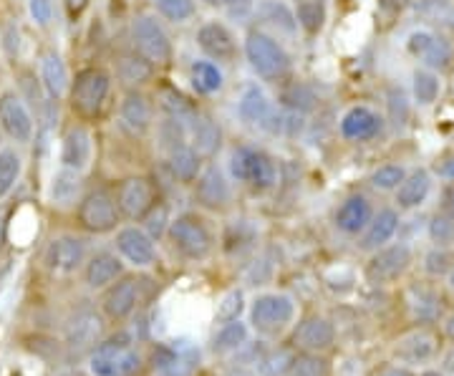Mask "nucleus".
Segmentation results:
<instances>
[{
    "label": "nucleus",
    "mask_w": 454,
    "mask_h": 376,
    "mask_svg": "<svg viewBox=\"0 0 454 376\" xmlns=\"http://www.w3.org/2000/svg\"><path fill=\"white\" fill-rule=\"evenodd\" d=\"M114 76L104 66H86L68 83V104L82 119H97L109 104Z\"/></svg>",
    "instance_id": "obj_1"
},
{
    "label": "nucleus",
    "mask_w": 454,
    "mask_h": 376,
    "mask_svg": "<svg viewBox=\"0 0 454 376\" xmlns=\"http://www.w3.org/2000/svg\"><path fill=\"white\" fill-rule=\"evenodd\" d=\"M243 53L253 74L262 82H283L291 74V53L276 35H270L262 28H253L245 35Z\"/></svg>",
    "instance_id": "obj_2"
},
{
    "label": "nucleus",
    "mask_w": 454,
    "mask_h": 376,
    "mask_svg": "<svg viewBox=\"0 0 454 376\" xmlns=\"http://www.w3.org/2000/svg\"><path fill=\"white\" fill-rule=\"evenodd\" d=\"M230 177L240 182L245 187L255 190V192H265L273 190L278 182V164L276 160L260 147H235L230 152Z\"/></svg>",
    "instance_id": "obj_3"
},
{
    "label": "nucleus",
    "mask_w": 454,
    "mask_h": 376,
    "mask_svg": "<svg viewBox=\"0 0 454 376\" xmlns=\"http://www.w3.org/2000/svg\"><path fill=\"white\" fill-rule=\"evenodd\" d=\"M167 238L172 247L187 261H205L215 247V238L207 223L197 213H182L169 220Z\"/></svg>",
    "instance_id": "obj_4"
},
{
    "label": "nucleus",
    "mask_w": 454,
    "mask_h": 376,
    "mask_svg": "<svg viewBox=\"0 0 454 376\" xmlns=\"http://www.w3.org/2000/svg\"><path fill=\"white\" fill-rule=\"evenodd\" d=\"M76 223L83 232L91 235H109L116 232L121 223V213L116 208V197L106 187H91L79 197L76 208Z\"/></svg>",
    "instance_id": "obj_5"
},
{
    "label": "nucleus",
    "mask_w": 454,
    "mask_h": 376,
    "mask_svg": "<svg viewBox=\"0 0 454 376\" xmlns=\"http://www.w3.org/2000/svg\"><path fill=\"white\" fill-rule=\"evenodd\" d=\"M295 303L286 294H260L250 303V328L262 339H276L293 326Z\"/></svg>",
    "instance_id": "obj_6"
},
{
    "label": "nucleus",
    "mask_w": 454,
    "mask_h": 376,
    "mask_svg": "<svg viewBox=\"0 0 454 376\" xmlns=\"http://www.w3.org/2000/svg\"><path fill=\"white\" fill-rule=\"evenodd\" d=\"M131 49L145 56L152 66H169L175 59L172 38L162 26V20L152 13H142L131 20Z\"/></svg>",
    "instance_id": "obj_7"
},
{
    "label": "nucleus",
    "mask_w": 454,
    "mask_h": 376,
    "mask_svg": "<svg viewBox=\"0 0 454 376\" xmlns=\"http://www.w3.org/2000/svg\"><path fill=\"white\" fill-rule=\"evenodd\" d=\"M142 369V354L127 333L104 339L91 351V372L97 376H134Z\"/></svg>",
    "instance_id": "obj_8"
},
{
    "label": "nucleus",
    "mask_w": 454,
    "mask_h": 376,
    "mask_svg": "<svg viewBox=\"0 0 454 376\" xmlns=\"http://www.w3.org/2000/svg\"><path fill=\"white\" fill-rule=\"evenodd\" d=\"M238 116L245 127L268 131V134H283L286 131V114H280L276 104L265 94L258 83H247L238 98Z\"/></svg>",
    "instance_id": "obj_9"
},
{
    "label": "nucleus",
    "mask_w": 454,
    "mask_h": 376,
    "mask_svg": "<svg viewBox=\"0 0 454 376\" xmlns=\"http://www.w3.org/2000/svg\"><path fill=\"white\" fill-rule=\"evenodd\" d=\"M0 129L11 142H16V147L31 145L38 129L31 106L13 89L0 91Z\"/></svg>",
    "instance_id": "obj_10"
},
{
    "label": "nucleus",
    "mask_w": 454,
    "mask_h": 376,
    "mask_svg": "<svg viewBox=\"0 0 454 376\" xmlns=\"http://www.w3.org/2000/svg\"><path fill=\"white\" fill-rule=\"evenodd\" d=\"M336 344V326L321 313L301 318L288 336V349L295 354H325Z\"/></svg>",
    "instance_id": "obj_11"
},
{
    "label": "nucleus",
    "mask_w": 454,
    "mask_h": 376,
    "mask_svg": "<svg viewBox=\"0 0 454 376\" xmlns=\"http://www.w3.org/2000/svg\"><path fill=\"white\" fill-rule=\"evenodd\" d=\"M197 366H200V349L184 339L160 344L149 359V369L154 376H192Z\"/></svg>",
    "instance_id": "obj_12"
},
{
    "label": "nucleus",
    "mask_w": 454,
    "mask_h": 376,
    "mask_svg": "<svg viewBox=\"0 0 454 376\" xmlns=\"http://www.w3.org/2000/svg\"><path fill=\"white\" fill-rule=\"evenodd\" d=\"M411 265V247L406 243H394L373 250L372 261L366 262V280L373 286H389L399 280Z\"/></svg>",
    "instance_id": "obj_13"
},
{
    "label": "nucleus",
    "mask_w": 454,
    "mask_h": 376,
    "mask_svg": "<svg viewBox=\"0 0 454 376\" xmlns=\"http://www.w3.org/2000/svg\"><path fill=\"white\" fill-rule=\"evenodd\" d=\"M114 197H116V208H119L121 217L142 220L152 210V205L157 202V190H154V182L145 175H131L119 182Z\"/></svg>",
    "instance_id": "obj_14"
},
{
    "label": "nucleus",
    "mask_w": 454,
    "mask_h": 376,
    "mask_svg": "<svg viewBox=\"0 0 454 376\" xmlns=\"http://www.w3.org/2000/svg\"><path fill=\"white\" fill-rule=\"evenodd\" d=\"M197 49L215 64H232L240 53L238 38L223 20H207L197 28Z\"/></svg>",
    "instance_id": "obj_15"
},
{
    "label": "nucleus",
    "mask_w": 454,
    "mask_h": 376,
    "mask_svg": "<svg viewBox=\"0 0 454 376\" xmlns=\"http://www.w3.org/2000/svg\"><path fill=\"white\" fill-rule=\"evenodd\" d=\"M86 258H89L86 255V240L79 238V235L64 232V235L51 240L49 247H46V255H43V262L56 276H74V273L82 270Z\"/></svg>",
    "instance_id": "obj_16"
},
{
    "label": "nucleus",
    "mask_w": 454,
    "mask_h": 376,
    "mask_svg": "<svg viewBox=\"0 0 454 376\" xmlns=\"http://www.w3.org/2000/svg\"><path fill=\"white\" fill-rule=\"evenodd\" d=\"M119 127L134 139L146 137L154 127V104L142 89H127L119 101Z\"/></svg>",
    "instance_id": "obj_17"
},
{
    "label": "nucleus",
    "mask_w": 454,
    "mask_h": 376,
    "mask_svg": "<svg viewBox=\"0 0 454 376\" xmlns=\"http://www.w3.org/2000/svg\"><path fill=\"white\" fill-rule=\"evenodd\" d=\"M195 184V200L200 208L210 210V213H223L232 202V182L225 175V169H220L217 164L205 167Z\"/></svg>",
    "instance_id": "obj_18"
},
{
    "label": "nucleus",
    "mask_w": 454,
    "mask_h": 376,
    "mask_svg": "<svg viewBox=\"0 0 454 376\" xmlns=\"http://www.w3.org/2000/svg\"><path fill=\"white\" fill-rule=\"evenodd\" d=\"M106 339V318L94 309L74 313L66 324V344L74 351H94Z\"/></svg>",
    "instance_id": "obj_19"
},
{
    "label": "nucleus",
    "mask_w": 454,
    "mask_h": 376,
    "mask_svg": "<svg viewBox=\"0 0 454 376\" xmlns=\"http://www.w3.org/2000/svg\"><path fill=\"white\" fill-rule=\"evenodd\" d=\"M406 49L414 59H419L429 71H444L454 61L452 43L447 38H442L439 33L427 31V28L411 33L409 41H406Z\"/></svg>",
    "instance_id": "obj_20"
},
{
    "label": "nucleus",
    "mask_w": 454,
    "mask_h": 376,
    "mask_svg": "<svg viewBox=\"0 0 454 376\" xmlns=\"http://www.w3.org/2000/svg\"><path fill=\"white\" fill-rule=\"evenodd\" d=\"M139 306V280L134 276H121L114 280L109 288H104L101 295V313L114 324L127 321Z\"/></svg>",
    "instance_id": "obj_21"
},
{
    "label": "nucleus",
    "mask_w": 454,
    "mask_h": 376,
    "mask_svg": "<svg viewBox=\"0 0 454 376\" xmlns=\"http://www.w3.org/2000/svg\"><path fill=\"white\" fill-rule=\"evenodd\" d=\"M91 160H94V137H91V131H89L86 124L76 121L61 137L59 162L66 169H74V172L83 175L91 167Z\"/></svg>",
    "instance_id": "obj_22"
},
{
    "label": "nucleus",
    "mask_w": 454,
    "mask_h": 376,
    "mask_svg": "<svg viewBox=\"0 0 454 376\" xmlns=\"http://www.w3.org/2000/svg\"><path fill=\"white\" fill-rule=\"evenodd\" d=\"M116 253L121 261H127L134 268H149L157 261V246L154 238L145 228L127 225V228L116 230Z\"/></svg>",
    "instance_id": "obj_23"
},
{
    "label": "nucleus",
    "mask_w": 454,
    "mask_h": 376,
    "mask_svg": "<svg viewBox=\"0 0 454 376\" xmlns=\"http://www.w3.org/2000/svg\"><path fill=\"white\" fill-rule=\"evenodd\" d=\"M339 131L348 142H372L384 131V119L379 116V112H373L372 106L358 104L340 116Z\"/></svg>",
    "instance_id": "obj_24"
},
{
    "label": "nucleus",
    "mask_w": 454,
    "mask_h": 376,
    "mask_svg": "<svg viewBox=\"0 0 454 376\" xmlns=\"http://www.w3.org/2000/svg\"><path fill=\"white\" fill-rule=\"evenodd\" d=\"M439 351V336L429 326H419L414 331L404 333L396 346H394V356L404 364H424L432 361Z\"/></svg>",
    "instance_id": "obj_25"
},
{
    "label": "nucleus",
    "mask_w": 454,
    "mask_h": 376,
    "mask_svg": "<svg viewBox=\"0 0 454 376\" xmlns=\"http://www.w3.org/2000/svg\"><path fill=\"white\" fill-rule=\"evenodd\" d=\"M82 270L86 288H91V291H104V288L112 286L114 280H119L124 276V261L119 258V253L98 250L91 258H86Z\"/></svg>",
    "instance_id": "obj_26"
},
{
    "label": "nucleus",
    "mask_w": 454,
    "mask_h": 376,
    "mask_svg": "<svg viewBox=\"0 0 454 376\" xmlns=\"http://www.w3.org/2000/svg\"><path fill=\"white\" fill-rule=\"evenodd\" d=\"M187 137L197 154L205 160H215V154L223 147V127L215 121V116L205 114L197 109V114L187 124Z\"/></svg>",
    "instance_id": "obj_27"
},
{
    "label": "nucleus",
    "mask_w": 454,
    "mask_h": 376,
    "mask_svg": "<svg viewBox=\"0 0 454 376\" xmlns=\"http://www.w3.org/2000/svg\"><path fill=\"white\" fill-rule=\"evenodd\" d=\"M399 210L394 208H381L379 213H373V217L369 220V225L364 228L361 238H358V247L366 250V253H373L379 247L389 246L399 230Z\"/></svg>",
    "instance_id": "obj_28"
},
{
    "label": "nucleus",
    "mask_w": 454,
    "mask_h": 376,
    "mask_svg": "<svg viewBox=\"0 0 454 376\" xmlns=\"http://www.w3.org/2000/svg\"><path fill=\"white\" fill-rule=\"evenodd\" d=\"M373 217L372 200L364 195L346 197L339 205V210L333 215V223L343 235H361L364 228L369 225V220Z\"/></svg>",
    "instance_id": "obj_29"
},
{
    "label": "nucleus",
    "mask_w": 454,
    "mask_h": 376,
    "mask_svg": "<svg viewBox=\"0 0 454 376\" xmlns=\"http://www.w3.org/2000/svg\"><path fill=\"white\" fill-rule=\"evenodd\" d=\"M154 68L157 66L149 64L145 56H139L134 49L121 51L114 59V74H116L119 83H124L127 89H142V86H146L154 79Z\"/></svg>",
    "instance_id": "obj_30"
},
{
    "label": "nucleus",
    "mask_w": 454,
    "mask_h": 376,
    "mask_svg": "<svg viewBox=\"0 0 454 376\" xmlns=\"http://www.w3.org/2000/svg\"><path fill=\"white\" fill-rule=\"evenodd\" d=\"M38 82L43 86L46 97L59 101L68 94V83H71V76H68V68H66V61L61 53L56 51H49L41 56V64H38Z\"/></svg>",
    "instance_id": "obj_31"
},
{
    "label": "nucleus",
    "mask_w": 454,
    "mask_h": 376,
    "mask_svg": "<svg viewBox=\"0 0 454 376\" xmlns=\"http://www.w3.org/2000/svg\"><path fill=\"white\" fill-rule=\"evenodd\" d=\"M394 192H396L399 210H414V208L424 205L432 192V175L427 169H411V172H406V177Z\"/></svg>",
    "instance_id": "obj_32"
},
{
    "label": "nucleus",
    "mask_w": 454,
    "mask_h": 376,
    "mask_svg": "<svg viewBox=\"0 0 454 376\" xmlns=\"http://www.w3.org/2000/svg\"><path fill=\"white\" fill-rule=\"evenodd\" d=\"M167 167L175 180H179L182 184H192L197 175L202 172V157L192 149L190 142H184V145L167 152Z\"/></svg>",
    "instance_id": "obj_33"
},
{
    "label": "nucleus",
    "mask_w": 454,
    "mask_h": 376,
    "mask_svg": "<svg viewBox=\"0 0 454 376\" xmlns=\"http://www.w3.org/2000/svg\"><path fill=\"white\" fill-rule=\"evenodd\" d=\"M247 339H250V326H245L243 321L238 318V321H227V324L217 328L210 344L217 356H232L247 344Z\"/></svg>",
    "instance_id": "obj_34"
},
{
    "label": "nucleus",
    "mask_w": 454,
    "mask_h": 376,
    "mask_svg": "<svg viewBox=\"0 0 454 376\" xmlns=\"http://www.w3.org/2000/svg\"><path fill=\"white\" fill-rule=\"evenodd\" d=\"M190 82L195 86L197 94L202 97H212V94H220L223 86H225V74L223 68L210 61V59H200L195 64L190 66Z\"/></svg>",
    "instance_id": "obj_35"
},
{
    "label": "nucleus",
    "mask_w": 454,
    "mask_h": 376,
    "mask_svg": "<svg viewBox=\"0 0 454 376\" xmlns=\"http://www.w3.org/2000/svg\"><path fill=\"white\" fill-rule=\"evenodd\" d=\"M23 177V154L16 145H3L0 149V200L11 195Z\"/></svg>",
    "instance_id": "obj_36"
},
{
    "label": "nucleus",
    "mask_w": 454,
    "mask_h": 376,
    "mask_svg": "<svg viewBox=\"0 0 454 376\" xmlns=\"http://www.w3.org/2000/svg\"><path fill=\"white\" fill-rule=\"evenodd\" d=\"M293 16L306 35H318L324 31L328 16L325 0H293Z\"/></svg>",
    "instance_id": "obj_37"
},
{
    "label": "nucleus",
    "mask_w": 454,
    "mask_h": 376,
    "mask_svg": "<svg viewBox=\"0 0 454 376\" xmlns=\"http://www.w3.org/2000/svg\"><path fill=\"white\" fill-rule=\"evenodd\" d=\"M79 192H82V175L61 167L51 180V202L59 208H68L79 200Z\"/></svg>",
    "instance_id": "obj_38"
},
{
    "label": "nucleus",
    "mask_w": 454,
    "mask_h": 376,
    "mask_svg": "<svg viewBox=\"0 0 454 376\" xmlns=\"http://www.w3.org/2000/svg\"><path fill=\"white\" fill-rule=\"evenodd\" d=\"M255 11H258V16L268 23V26H273L280 33H293L298 31V23H295V16H293V8H288L286 3H280V0H260L255 3Z\"/></svg>",
    "instance_id": "obj_39"
},
{
    "label": "nucleus",
    "mask_w": 454,
    "mask_h": 376,
    "mask_svg": "<svg viewBox=\"0 0 454 376\" xmlns=\"http://www.w3.org/2000/svg\"><path fill=\"white\" fill-rule=\"evenodd\" d=\"M439 91H442V82L434 71L429 68H417L414 76H411V94L414 101L422 104V106H432L437 101Z\"/></svg>",
    "instance_id": "obj_40"
},
{
    "label": "nucleus",
    "mask_w": 454,
    "mask_h": 376,
    "mask_svg": "<svg viewBox=\"0 0 454 376\" xmlns=\"http://www.w3.org/2000/svg\"><path fill=\"white\" fill-rule=\"evenodd\" d=\"M286 376H331V361L324 354H295Z\"/></svg>",
    "instance_id": "obj_41"
},
{
    "label": "nucleus",
    "mask_w": 454,
    "mask_h": 376,
    "mask_svg": "<svg viewBox=\"0 0 454 376\" xmlns=\"http://www.w3.org/2000/svg\"><path fill=\"white\" fill-rule=\"evenodd\" d=\"M154 11L169 23H187L195 16L197 3L195 0H154Z\"/></svg>",
    "instance_id": "obj_42"
},
{
    "label": "nucleus",
    "mask_w": 454,
    "mask_h": 376,
    "mask_svg": "<svg viewBox=\"0 0 454 376\" xmlns=\"http://www.w3.org/2000/svg\"><path fill=\"white\" fill-rule=\"evenodd\" d=\"M411 311L419 318V324H432L437 321V316L442 313V301H439L437 294L432 291H414V298H411Z\"/></svg>",
    "instance_id": "obj_43"
},
{
    "label": "nucleus",
    "mask_w": 454,
    "mask_h": 376,
    "mask_svg": "<svg viewBox=\"0 0 454 376\" xmlns=\"http://www.w3.org/2000/svg\"><path fill=\"white\" fill-rule=\"evenodd\" d=\"M406 177V169L402 164H381V167H376L372 172V187L373 190H381V192H394L402 180Z\"/></svg>",
    "instance_id": "obj_44"
},
{
    "label": "nucleus",
    "mask_w": 454,
    "mask_h": 376,
    "mask_svg": "<svg viewBox=\"0 0 454 376\" xmlns=\"http://www.w3.org/2000/svg\"><path fill=\"white\" fill-rule=\"evenodd\" d=\"M245 311V295L240 288H232L227 291L220 301H217V309H215V321L217 324H227V321H238Z\"/></svg>",
    "instance_id": "obj_45"
},
{
    "label": "nucleus",
    "mask_w": 454,
    "mask_h": 376,
    "mask_svg": "<svg viewBox=\"0 0 454 376\" xmlns=\"http://www.w3.org/2000/svg\"><path fill=\"white\" fill-rule=\"evenodd\" d=\"M429 240L434 243L437 247H450L454 246V220L450 215L439 213L429 220Z\"/></svg>",
    "instance_id": "obj_46"
},
{
    "label": "nucleus",
    "mask_w": 454,
    "mask_h": 376,
    "mask_svg": "<svg viewBox=\"0 0 454 376\" xmlns=\"http://www.w3.org/2000/svg\"><path fill=\"white\" fill-rule=\"evenodd\" d=\"M207 8L223 11L232 20H247L255 13V0H202Z\"/></svg>",
    "instance_id": "obj_47"
},
{
    "label": "nucleus",
    "mask_w": 454,
    "mask_h": 376,
    "mask_svg": "<svg viewBox=\"0 0 454 376\" xmlns=\"http://www.w3.org/2000/svg\"><path fill=\"white\" fill-rule=\"evenodd\" d=\"M169 208L164 205V202H154L152 205V210L142 217V223H145V230L157 240V238H162L167 235V228H169Z\"/></svg>",
    "instance_id": "obj_48"
},
{
    "label": "nucleus",
    "mask_w": 454,
    "mask_h": 376,
    "mask_svg": "<svg viewBox=\"0 0 454 376\" xmlns=\"http://www.w3.org/2000/svg\"><path fill=\"white\" fill-rule=\"evenodd\" d=\"M452 253L447 250V247H434V250H429L427 253V258H424V270L429 273V276H447L450 273V268H452Z\"/></svg>",
    "instance_id": "obj_49"
},
{
    "label": "nucleus",
    "mask_w": 454,
    "mask_h": 376,
    "mask_svg": "<svg viewBox=\"0 0 454 376\" xmlns=\"http://www.w3.org/2000/svg\"><path fill=\"white\" fill-rule=\"evenodd\" d=\"M283 101H286V106L291 109V112H298V114H306L310 106H313V94H310L309 86H293V89H288L286 94H283Z\"/></svg>",
    "instance_id": "obj_50"
},
{
    "label": "nucleus",
    "mask_w": 454,
    "mask_h": 376,
    "mask_svg": "<svg viewBox=\"0 0 454 376\" xmlns=\"http://www.w3.org/2000/svg\"><path fill=\"white\" fill-rule=\"evenodd\" d=\"M28 16L38 28H49L53 20V0H28Z\"/></svg>",
    "instance_id": "obj_51"
},
{
    "label": "nucleus",
    "mask_w": 454,
    "mask_h": 376,
    "mask_svg": "<svg viewBox=\"0 0 454 376\" xmlns=\"http://www.w3.org/2000/svg\"><path fill=\"white\" fill-rule=\"evenodd\" d=\"M389 114L391 121L396 127L406 124V119H409V104H406L404 91H399V89H391L389 91Z\"/></svg>",
    "instance_id": "obj_52"
},
{
    "label": "nucleus",
    "mask_w": 454,
    "mask_h": 376,
    "mask_svg": "<svg viewBox=\"0 0 454 376\" xmlns=\"http://www.w3.org/2000/svg\"><path fill=\"white\" fill-rule=\"evenodd\" d=\"M64 3V11L68 20H79L83 16V11L89 8V3L91 0H61Z\"/></svg>",
    "instance_id": "obj_53"
},
{
    "label": "nucleus",
    "mask_w": 454,
    "mask_h": 376,
    "mask_svg": "<svg viewBox=\"0 0 454 376\" xmlns=\"http://www.w3.org/2000/svg\"><path fill=\"white\" fill-rule=\"evenodd\" d=\"M8 230H11V208L0 205V247L8 240Z\"/></svg>",
    "instance_id": "obj_54"
},
{
    "label": "nucleus",
    "mask_w": 454,
    "mask_h": 376,
    "mask_svg": "<svg viewBox=\"0 0 454 376\" xmlns=\"http://www.w3.org/2000/svg\"><path fill=\"white\" fill-rule=\"evenodd\" d=\"M437 172L442 175V177H447V180H454V154L452 157H447L444 162L439 164Z\"/></svg>",
    "instance_id": "obj_55"
},
{
    "label": "nucleus",
    "mask_w": 454,
    "mask_h": 376,
    "mask_svg": "<svg viewBox=\"0 0 454 376\" xmlns=\"http://www.w3.org/2000/svg\"><path fill=\"white\" fill-rule=\"evenodd\" d=\"M442 374L454 376V349H450V351L444 354V361H442Z\"/></svg>",
    "instance_id": "obj_56"
},
{
    "label": "nucleus",
    "mask_w": 454,
    "mask_h": 376,
    "mask_svg": "<svg viewBox=\"0 0 454 376\" xmlns=\"http://www.w3.org/2000/svg\"><path fill=\"white\" fill-rule=\"evenodd\" d=\"M444 215H450L454 220V184L447 187V192H444Z\"/></svg>",
    "instance_id": "obj_57"
},
{
    "label": "nucleus",
    "mask_w": 454,
    "mask_h": 376,
    "mask_svg": "<svg viewBox=\"0 0 454 376\" xmlns=\"http://www.w3.org/2000/svg\"><path fill=\"white\" fill-rule=\"evenodd\" d=\"M379 376H417L411 369H406V366H389V369H384Z\"/></svg>",
    "instance_id": "obj_58"
},
{
    "label": "nucleus",
    "mask_w": 454,
    "mask_h": 376,
    "mask_svg": "<svg viewBox=\"0 0 454 376\" xmlns=\"http://www.w3.org/2000/svg\"><path fill=\"white\" fill-rule=\"evenodd\" d=\"M444 336L450 339V341H454V311L447 316V321H444Z\"/></svg>",
    "instance_id": "obj_59"
},
{
    "label": "nucleus",
    "mask_w": 454,
    "mask_h": 376,
    "mask_svg": "<svg viewBox=\"0 0 454 376\" xmlns=\"http://www.w3.org/2000/svg\"><path fill=\"white\" fill-rule=\"evenodd\" d=\"M447 283H450V291H454V262L452 268H450V273H447Z\"/></svg>",
    "instance_id": "obj_60"
},
{
    "label": "nucleus",
    "mask_w": 454,
    "mask_h": 376,
    "mask_svg": "<svg viewBox=\"0 0 454 376\" xmlns=\"http://www.w3.org/2000/svg\"><path fill=\"white\" fill-rule=\"evenodd\" d=\"M419 376H444V374H442L439 369H427V372H422Z\"/></svg>",
    "instance_id": "obj_61"
},
{
    "label": "nucleus",
    "mask_w": 454,
    "mask_h": 376,
    "mask_svg": "<svg viewBox=\"0 0 454 376\" xmlns=\"http://www.w3.org/2000/svg\"><path fill=\"white\" fill-rule=\"evenodd\" d=\"M3 139H5V134H3V129H0V149H3Z\"/></svg>",
    "instance_id": "obj_62"
}]
</instances>
